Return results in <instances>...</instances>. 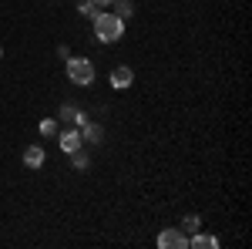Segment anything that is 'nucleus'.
Returning <instances> with one entry per match:
<instances>
[{
    "label": "nucleus",
    "instance_id": "obj_1",
    "mask_svg": "<svg viewBox=\"0 0 252 249\" xmlns=\"http://www.w3.org/2000/svg\"><path fill=\"white\" fill-rule=\"evenodd\" d=\"M91 24H94V37L101 44H115L125 37V17H118L115 10H97V17Z\"/></svg>",
    "mask_w": 252,
    "mask_h": 249
},
{
    "label": "nucleus",
    "instance_id": "obj_2",
    "mask_svg": "<svg viewBox=\"0 0 252 249\" xmlns=\"http://www.w3.org/2000/svg\"><path fill=\"white\" fill-rule=\"evenodd\" d=\"M64 74H67V81H71V84L88 88V84L94 81V64H91L88 58H67V64H64Z\"/></svg>",
    "mask_w": 252,
    "mask_h": 249
},
{
    "label": "nucleus",
    "instance_id": "obj_3",
    "mask_svg": "<svg viewBox=\"0 0 252 249\" xmlns=\"http://www.w3.org/2000/svg\"><path fill=\"white\" fill-rule=\"evenodd\" d=\"M158 249H189V236L172 226V229H161L158 232Z\"/></svg>",
    "mask_w": 252,
    "mask_h": 249
},
{
    "label": "nucleus",
    "instance_id": "obj_4",
    "mask_svg": "<svg viewBox=\"0 0 252 249\" xmlns=\"http://www.w3.org/2000/svg\"><path fill=\"white\" fill-rule=\"evenodd\" d=\"M58 142H61V152L64 155H71V152H78L81 145V128H64V132H58Z\"/></svg>",
    "mask_w": 252,
    "mask_h": 249
},
{
    "label": "nucleus",
    "instance_id": "obj_5",
    "mask_svg": "<svg viewBox=\"0 0 252 249\" xmlns=\"http://www.w3.org/2000/svg\"><path fill=\"white\" fill-rule=\"evenodd\" d=\"M78 128H81V142H84V145H101V138H104V128H101L97 121H88V118H84Z\"/></svg>",
    "mask_w": 252,
    "mask_h": 249
},
{
    "label": "nucleus",
    "instance_id": "obj_6",
    "mask_svg": "<svg viewBox=\"0 0 252 249\" xmlns=\"http://www.w3.org/2000/svg\"><path fill=\"white\" fill-rule=\"evenodd\" d=\"M131 81H135V71H131L128 64H118L115 71H111V88H115V91H125V88H131Z\"/></svg>",
    "mask_w": 252,
    "mask_h": 249
},
{
    "label": "nucleus",
    "instance_id": "obj_7",
    "mask_svg": "<svg viewBox=\"0 0 252 249\" xmlns=\"http://www.w3.org/2000/svg\"><path fill=\"white\" fill-rule=\"evenodd\" d=\"M44 162H47L44 145H31V148L24 152V165H27V169H44Z\"/></svg>",
    "mask_w": 252,
    "mask_h": 249
},
{
    "label": "nucleus",
    "instance_id": "obj_8",
    "mask_svg": "<svg viewBox=\"0 0 252 249\" xmlns=\"http://www.w3.org/2000/svg\"><path fill=\"white\" fill-rule=\"evenodd\" d=\"M189 246L192 249H219V239L215 236H209V232H192V239H189Z\"/></svg>",
    "mask_w": 252,
    "mask_h": 249
},
{
    "label": "nucleus",
    "instance_id": "obj_9",
    "mask_svg": "<svg viewBox=\"0 0 252 249\" xmlns=\"http://www.w3.org/2000/svg\"><path fill=\"white\" fill-rule=\"evenodd\" d=\"M61 121H74V125H81V121H84V111H81L78 105H61Z\"/></svg>",
    "mask_w": 252,
    "mask_h": 249
},
{
    "label": "nucleus",
    "instance_id": "obj_10",
    "mask_svg": "<svg viewBox=\"0 0 252 249\" xmlns=\"http://www.w3.org/2000/svg\"><path fill=\"white\" fill-rule=\"evenodd\" d=\"M178 229L185 232V236H192V232H198V229H202V219H198V212H189V215L182 219V226H178Z\"/></svg>",
    "mask_w": 252,
    "mask_h": 249
},
{
    "label": "nucleus",
    "instance_id": "obj_11",
    "mask_svg": "<svg viewBox=\"0 0 252 249\" xmlns=\"http://www.w3.org/2000/svg\"><path fill=\"white\" fill-rule=\"evenodd\" d=\"M71 162H74V169H81V172H84V169L91 165V155L84 152V145H81L78 152H71Z\"/></svg>",
    "mask_w": 252,
    "mask_h": 249
},
{
    "label": "nucleus",
    "instance_id": "obj_12",
    "mask_svg": "<svg viewBox=\"0 0 252 249\" xmlns=\"http://www.w3.org/2000/svg\"><path fill=\"white\" fill-rule=\"evenodd\" d=\"M78 14H81V17H88V20H94L97 17V3H94V0H81Z\"/></svg>",
    "mask_w": 252,
    "mask_h": 249
},
{
    "label": "nucleus",
    "instance_id": "obj_13",
    "mask_svg": "<svg viewBox=\"0 0 252 249\" xmlns=\"http://www.w3.org/2000/svg\"><path fill=\"white\" fill-rule=\"evenodd\" d=\"M115 14L128 20L131 14H135V3H131V0H115Z\"/></svg>",
    "mask_w": 252,
    "mask_h": 249
},
{
    "label": "nucleus",
    "instance_id": "obj_14",
    "mask_svg": "<svg viewBox=\"0 0 252 249\" xmlns=\"http://www.w3.org/2000/svg\"><path fill=\"white\" fill-rule=\"evenodd\" d=\"M37 132L44 135V138H51V135H58V121H54V118H44V121L37 125Z\"/></svg>",
    "mask_w": 252,
    "mask_h": 249
},
{
    "label": "nucleus",
    "instance_id": "obj_15",
    "mask_svg": "<svg viewBox=\"0 0 252 249\" xmlns=\"http://www.w3.org/2000/svg\"><path fill=\"white\" fill-rule=\"evenodd\" d=\"M97 7H111V3H115V0H94Z\"/></svg>",
    "mask_w": 252,
    "mask_h": 249
},
{
    "label": "nucleus",
    "instance_id": "obj_16",
    "mask_svg": "<svg viewBox=\"0 0 252 249\" xmlns=\"http://www.w3.org/2000/svg\"><path fill=\"white\" fill-rule=\"evenodd\" d=\"M0 58H3V47H0Z\"/></svg>",
    "mask_w": 252,
    "mask_h": 249
}]
</instances>
